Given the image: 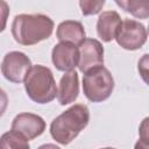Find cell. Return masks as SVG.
Wrapping results in <instances>:
<instances>
[{"label":"cell","mask_w":149,"mask_h":149,"mask_svg":"<svg viewBox=\"0 0 149 149\" xmlns=\"http://www.w3.org/2000/svg\"><path fill=\"white\" fill-rule=\"evenodd\" d=\"M31 69L30 58L21 51H10L5 55L1 63L2 76L15 84L24 81L29 70Z\"/></svg>","instance_id":"8992f818"},{"label":"cell","mask_w":149,"mask_h":149,"mask_svg":"<svg viewBox=\"0 0 149 149\" xmlns=\"http://www.w3.org/2000/svg\"><path fill=\"white\" fill-rule=\"evenodd\" d=\"M78 94H79L78 73L74 70L65 72L59 80V85L57 90L58 102L63 106L69 105L76 101V99L78 98Z\"/></svg>","instance_id":"30bf717a"},{"label":"cell","mask_w":149,"mask_h":149,"mask_svg":"<svg viewBox=\"0 0 149 149\" xmlns=\"http://www.w3.org/2000/svg\"><path fill=\"white\" fill-rule=\"evenodd\" d=\"M24 90L30 100L48 104L57 97L56 80L51 70L44 65H33L24 79Z\"/></svg>","instance_id":"3957f363"},{"label":"cell","mask_w":149,"mask_h":149,"mask_svg":"<svg viewBox=\"0 0 149 149\" xmlns=\"http://www.w3.org/2000/svg\"><path fill=\"white\" fill-rule=\"evenodd\" d=\"M114 90V79L108 69L98 65L86 71L83 77L84 95L92 102H102L108 99Z\"/></svg>","instance_id":"277c9868"},{"label":"cell","mask_w":149,"mask_h":149,"mask_svg":"<svg viewBox=\"0 0 149 149\" xmlns=\"http://www.w3.org/2000/svg\"><path fill=\"white\" fill-rule=\"evenodd\" d=\"M137 71L142 80L149 86V54H144L137 63Z\"/></svg>","instance_id":"e0dca14e"},{"label":"cell","mask_w":149,"mask_h":149,"mask_svg":"<svg viewBox=\"0 0 149 149\" xmlns=\"http://www.w3.org/2000/svg\"><path fill=\"white\" fill-rule=\"evenodd\" d=\"M135 148H149V116L144 118L139 127V141Z\"/></svg>","instance_id":"2e32d148"},{"label":"cell","mask_w":149,"mask_h":149,"mask_svg":"<svg viewBox=\"0 0 149 149\" xmlns=\"http://www.w3.org/2000/svg\"><path fill=\"white\" fill-rule=\"evenodd\" d=\"M118 6L136 19L149 17V0H122Z\"/></svg>","instance_id":"4fadbf2b"},{"label":"cell","mask_w":149,"mask_h":149,"mask_svg":"<svg viewBox=\"0 0 149 149\" xmlns=\"http://www.w3.org/2000/svg\"><path fill=\"white\" fill-rule=\"evenodd\" d=\"M106 0H79V7L84 16L95 15L101 12Z\"/></svg>","instance_id":"9a60e30c"},{"label":"cell","mask_w":149,"mask_h":149,"mask_svg":"<svg viewBox=\"0 0 149 149\" xmlns=\"http://www.w3.org/2000/svg\"><path fill=\"white\" fill-rule=\"evenodd\" d=\"M10 129L30 141L43 134L45 130V121L34 113H20L13 119Z\"/></svg>","instance_id":"9c48e42d"},{"label":"cell","mask_w":149,"mask_h":149,"mask_svg":"<svg viewBox=\"0 0 149 149\" xmlns=\"http://www.w3.org/2000/svg\"><path fill=\"white\" fill-rule=\"evenodd\" d=\"M148 34H149V27H148Z\"/></svg>","instance_id":"d6986e66"},{"label":"cell","mask_w":149,"mask_h":149,"mask_svg":"<svg viewBox=\"0 0 149 149\" xmlns=\"http://www.w3.org/2000/svg\"><path fill=\"white\" fill-rule=\"evenodd\" d=\"M79 63L78 69L80 72L86 71L104 64V47L95 38H85L79 45Z\"/></svg>","instance_id":"52a82bcc"},{"label":"cell","mask_w":149,"mask_h":149,"mask_svg":"<svg viewBox=\"0 0 149 149\" xmlns=\"http://www.w3.org/2000/svg\"><path fill=\"white\" fill-rule=\"evenodd\" d=\"M0 147L2 149L7 148H20V149H29V141L19 134L15 130H9L2 134L0 139Z\"/></svg>","instance_id":"5bb4252c"},{"label":"cell","mask_w":149,"mask_h":149,"mask_svg":"<svg viewBox=\"0 0 149 149\" xmlns=\"http://www.w3.org/2000/svg\"><path fill=\"white\" fill-rule=\"evenodd\" d=\"M56 37L59 42L65 41L79 45L86 38V34L81 22L74 20H65L58 24Z\"/></svg>","instance_id":"7c38bea8"},{"label":"cell","mask_w":149,"mask_h":149,"mask_svg":"<svg viewBox=\"0 0 149 149\" xmlns=\"http://www.w3.org/2000/svg\"><path fill=\"white\" fill-rule=\"evenodd\" d=\"M121 24V17L115 10L102 12L97 21V34L102 42H111L115 38L116 31Z\"/></svg>","instance_id":"8fae6325"},{"label":"cell","mask_w":149,"mask_h":149,"mask_svg":"<svg viewBox=\"0 0 149 149\" xmlns=\"http://www.w3.org/2000/svg\"><path fill=\"white\" fill-rule=\"evenodd\" d=\"M51 61L58 71H71L78 66L79 49L78 45L71 42L62 41L56 44L51 51Z\"/></svg>","instance_id":"ba28073f"},{"label":"cell","mask_w":149,"mask_h":149,"mask_svg":"<svg viewBox=\"0 0 149 149\" xmlns=\"http://www.w3.org/2000/svg\"><path fill=\"white\" fill-rule=\"evenodd\" d=\"M90 121V111L86 105L76 104L56 116L50 125V135L59 144L66 146L86 128Z\"/></svg>","instance_id":"7a4b0ae2"},{"label":"cell","mask_w":149,"mask_h":149,"mask_svg":"<svg viewBox=\"0 0 149 149\" xmlns=\"http://www.w3.org/2000/svg\"><path fill=\"white\" fill-rule=\"evenodd\" d=\"M54 21L44 14H19L12 22V35L21 45H34L48 40L54 31Z\"/></svg>","instance_id":"6da1fadb"},{"label":"cell","mask_w":149,"mask_h":149,"mask_svg":"<svg viewBox=\"0 0 149 149\" xmlns=\"http://www.w3.org/2000/svg\"><path fill=\"white\" fill-rule=\"evenodd\" d=\"M114 1H115V2H116V5H119V3H120V2H121V1H122V0H114Z\"/></svg>","instance_id":"ac0fdd59"},{"label":"cell","mask_w":149,"mask_h":149,"mask_svg":"<svg viewBox=\"0 0 149 149\" xmlns=\"http://www.w3.org/2000/svg\"><path fill=\"white\" fill-rule=\"evenodd\" d=\"M148 31L146 27L136 20L125 19L116 31L115 41L116 43L126 50H137L141 49L147 42Z\"/></svg>","instance_id":"5b68a950"}]
</instances>
